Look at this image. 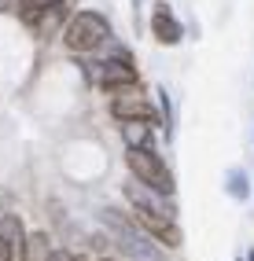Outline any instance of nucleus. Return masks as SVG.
I'll list each match as a JSON object with an SVG mask.
<instances>
[{
  "label": "nucleus",
  "mask_w": 254,
  "mask_h": 261,
  "mask_svg": "<svg viewBox=\"0 0 254 261\" xmlns=\"http://www.w3.org/2000/svg\"><path fill=\"white\" fill-rule=\"evenodd\" d=\"M111 37V26L99 11H78L63 30V44L70 51H92Z\"/></svg>",
  "instance_id": "f257e3e1"
},
{
  "label": "nucleus",
  "mask_w": 254,
  "mask_h": 261,
  "mask_svg": "<svg viewBox=\"0 0 254 261\" xmlns=\"http://www.w3.org/2000/svg\"><path fill=\"white\" fill-rule=\"evenodd\" d=\"M125 166L133 169V177H137L140 184L162 191V195H173V173L166 169V162H162L151 147H129Z\"/></svg>",
  "instance_id": "f03ea898"
},
{
  "label": "nucleus",
  "mask_w": 254,
  "mask_h": 261,
  "mask_svg": "<svg viewBox=\"0 0 254 261\" xmlns=\"http://www.w3.org/2000/svg\"><path fill=\"white\" fill-rule=\"evenodd\" d=\"M125 199L133 202V217H162V221H173L177 210L169 206V195H162V191L147 188V184H125Z\"/></svg>",
  "instance_id": "7ed1b4c3"
},
{
  "label": "nucleus",
  "mask_w": 254,
  "mask_h": 261,
  "mask_svg": "<svg viewBox=\"0 0 254 261\" xmlns=\"http://www.w3.org/2000/svg\"><path fill=\"white\" fill-rule=\"evenodd\" d=\"M96 85L99 89H133V85H137V66L129 59L96 63Z\"/></svg>",
  "instance_id": "20e7f679"
},
{
  "label": "nucleus",
  "mask_w": 254,
  "mask_h": 261,
  "mask_svg": "<svg viewBox=\"0 0 254 261\" xmlns=\"http://www.w3.org/2000/svg\"><path fill=\"white\" fill-rule=\"evenodd\" d=\"M111 114L118 121H155V111L144 96H118L111 103Z\"/></svg>",
  "instance_id": "39448f33"
},
{
  "label": "nucleus",
  "mask_w": 254,
  "mask_h": 261,
  "mask_svg": "<svg viewBox=\"0 0 254 261\" xmlns=\"http://www.w3.org/2000/svg\"><path fill=\"white\" fill-rule=\"evenodd\" d=\"M133 221H140L166 250H177L181 243H184V236H181V228H177V221H162V217H133Z\"/></svg>",
  "instance_id": "423d86ee"
},
{
  "label": "nucleus",
  "mask_w": 254,
  "mask_h": 261,
  "mask_svg": "<svg viewBox=\"0 0 254 261\" xmlns=\"http://www.w3.org/2000/svg\"><path fill=\"white\" fill-rule=\"evenodd\" d=\"M151 33H155V41H162V44H177L184 30H181V22L173 19V11H169L166 4H159L155 15H151Z\"/></svg>",
  "instance_id": "0eeeda50"
},
{
  "label": "nucleus",
  "mask_w": 254,
  "mask_h": 261,
  "mask_svg": "<svg viewBox=\"0 0 254 261\" xmlns=\"http://www.w3.org/2000/svg\"><path fill=\"white\" fill-rule=\"evenodd\" d=\"M122 136L129 147H151V121H125Z\"/></svg>",
  "instance_id": "6e6552de"
},
{
  "label": "nucleus",
  "mask_w": 254,
  "mask_h": 261,
  "mask_svg": "<svg viewBox=\"0 0 254 261\" xmlns=\"http://www.w3.org/2000/svg\"><path fill=\"white\" fill-rule=\"evenodd\" d=\"M52 247H48V236L44 232H33L26 236V261H52Z\"/></svg>",
  "instance_id": "1a4fd4ad"
},
{
  "label": "nucleus",
  "mask_w": 254,
  "mask_h": 261,
  "mask_svg": "<svg viewBox=\"0 0 254 261\" xmlns=\"http://www.w3.org/2000/svg\"><path fill=\"white\" fill-rule=\"evenodd\" d=\"M228 191H232L236 199H247V184H243V173H240V169L228 177Z\"/></svg>",
  "instance_id": "9d476101"
},
{
  "label": "nucleus",
  "mask_w": 254,
  "mask_h": 261,
  "mask_svg": "<svg viewBox=\"0 0 254 261\" xmlns=\"http://www.w3.org/2000/svg\"><path fill=\"white\" fill-rule=\"evenodd\" d=\"M41 4H48V0H11V8L19 11V15H22V11H33V8H41Z\"/></svg>",
  "instance_id": "9b49d317"
},
{
  "label": "nucleus",
  "mask_w": 254,
  "mask_h": 261,
  "mask_svg": "<svg viewBox=\"0 0 254 261\" xmlns=\"http://www.w3.org/2000/svg\"><path fill=\"white\" fill-rule=\"evenodd\" d=\"M0 261H11V250H8V239L0 236Z\"/></svg>",
  "instance_id": "f8f14e48"
},
{
  "label": "nucleus",
  "mask_w": 254,
  "mask_h": 261,
  "mask_svg": "<svg viewBox=\"0 0 254 261\" xmlns=\"http://www.w3.org/2000/svg\"><path fill=\"white\" fill-rule=\"evenodd\" d=\"M52 261H66V254H59V250H56V254H52Z\"/></svg>",
  "instance_id": "ddd939ff"
},
{
  "label": "nucleus",
  "mask_w": 254,
  "mask_h": 261,
  "mask_svg": "<svg viewBox=\"0 0 254 261\" xmlns=\"http://www.w3.org/2000/svg\"><path fill=\"white\" fill-rule=\"evenodd\" d=\"M66 261H85V257H70V254H66Z\"/></svg>",
  "instance_id": "4468645a"
},
{
  "label": "nucleus",
  "mask_w": 254,
  "mask_h": 261,
  "mask_svg": "<svg viewBox=\"0 0 254 261\" xmlns=\"http://www.w3.org/2000/svg\"><path fill=\"white\" fill-rule=\"evenodd\" d=\"M247 261H254V250H250V254H247Z\"/></svg>",
  "instance_id": "2eb2a0df"
},
{
  "label": "nucleus",
  "mask_w": 254,
  "mask_h": 261,
  "mask_svg": "<svg viewBox=\"0 0 254 261\" xmlns=\"http://www.w3.org/2000/svg\"><path fill=\"white\" fill-rule=\"evenodd\" d=\"M4 4H8V0H0V8H4Z\"/></svg>",
  "instance_id": "dca6fc26"
},
{
  "label": "nucleus",
  "mask_w": 254,
  "mask_h": 261,
  "mask_svg": "<svg viewBox=\"0 0 254 261\" xmlns=\"http://www.w3.org/2000/svg\"><path fill=\"white\" fill-rule=\"evenodd\" d=\"M104 261H107V257H104Z\"/></svg>",
  "instance_id": "f3484780"
}]
</instances>
